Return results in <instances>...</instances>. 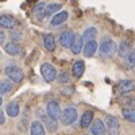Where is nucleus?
<instances>
[{
    "label": "nucleus",
    "instance_id": "nucleus-8",
    "mask_svg": "<svg viewBox=\"0 0 135 135\" xmlns=\"http://www.w3.org/2000/svg\"><path fill=\"white\" fill-rule=\"evenodd\" d=\"M135 91V84L134 81L128 80V78H126V80H122L119 84H118V92L120 95H126V93H130Z\"/></svg>",
    "mask_w": 135,
    "mask_h": 135
},
{
    "label": "nucleus",
    "instance_id": "nucleus-16",
    "mask_svg": "<svg viewBox=\"0 0 135 135\" xmlns=\"http://www.w3.org/2000/svg\"><path fill=\"white\" fill-rule=\"evenodd\" d=\"M93 116H95V114L92 111H85L83 114V116H81V119H80V126L83 128L91 127V124L93 123Z\"/></svg>",
    "mask_w": 135,
    "mask_h": 135
},
{
    "label": "nucleus",
    "instance_id": "nucleus-26",
    "mask_svg": "<svg viewBox=\"0 0 135 135\" xmlns=\"http://www.w3.org/2000/svg\"><path fill=\"white\" fill-rule=\"evenodd\" d=\"M45 120H46V127H47V130H49L50 132H55V131H57V128H58L57 120H54V119H51V118H49V116L45 118Z\"/></svg>",
    "mask_w": 135,
    "mask_h": 135
},
{
    "label": "nucleus",
    "instance_id": "nucleus-20",
    "mask_svg": "<svg viewBox=\"0 0 135 135\" xmlns=\"http://www.w3.org/2000/svg\"><path fill=\"white\" fill-rule=\"evenodd\" d=\"M4 50H6V53H7V54H9V55H18V54H20L22 47L19 46V43H16V42H12V41H11V42L6 43Z\"/></svg>",
    "mask_w": 135,
    "mask_h": 135
},
{
    "label": "nucleus",
    "instance_id": "nucleus-21",
    "mask_svg": "<svg viewBox=\"0 0 135 135\" xmlns=\"http://www.w3.org/2000/svg\"><path fill=\"white\" fill-rule=\"evenodd\" d=\"M72 72H73V76L76 78H80L83 77L84 72H85V64L83 61H76L72 66Z\"/></svg>",
    "mask_w": 135,
    "mask_h": 135
},
{
    "label": "nucleus",
    "instance_id": "nucleus-32",
    "mask_svg": "<svg viewBox=\"0 0 135 135\" xmlns=\"http://www.w3.org/2000/svg\"><path fill=\"white\" fill-rule=\"evenodd\" d=\"M6 123V114H4V111H0V126Z\"/></svg>",
    "mask_w": 135,
    "mask_h": 135
},
{
    "label": "nucleus",
    "instance_id": "nucleus-31",
    "mask_svg": "<svg viewBox=\"0 0 135 135\" xmlns=\"http://www.w3.org/2000/svg\"><path fill=\"white\" fill-rule=\"evenodd\" d=\"M7 34H6V31L4 30H0V45H4L6 43V41H7Z\"/></svg>",
    "mask_w": 135,
    "mask_h": 135
},
{
    "label": "nucleus",
    "instance_id": "nucleus-22",
    "mask_svg": "<svg viewBox=\"0 0 135 135\" xmlns=\"http://www.w3.org/2000/svg\"><path fill=\"white\" fill-rule=\"evenodd\" d=\"M30 134L31 135H45V127L39 120H34L30 127Z\"/></svg>",
    "mask_w": 135,
    "mask_h": 135
},
{
    "label": "nucleus",
    "instance_id": "nucleus-15",
    "mask_svg": "<svg viewBox=\"0 0 135 135\" xmlns=\"http://www.w3.org/2000/svg\"><path fill=\"white\" fill-rule=\"evenodd\" d=\"M43 47L46 51H54L55 50V38L53 34H45L43 35Z\"/></svg>",
    "mask_w": 135,
    "mask_h": 135
},
{
    "label": "nucleus",
    "instance_id": "nucleus-13",
    "mask_svg": "<svg viewBox=\"0 0 135 135\" xmlns=\"http://www.w3.org/2000/svg\"><path fill=\"white\" fill-rule=\"evenodd\" d=\"M84 55L86 58L89 57H93V55L96 54V51H99V45L96 41H91V42H88L84 45Z\"/></svg>",
    "mask_w": 135,
    "mask_h": 135
},
{
    "label": "nucleus",
    "instance_id": "nucleus-4",
    "mask_svg": "<svg viewBox=\"0 0 135 135\" xmlns=\"http://www.w3.org/2000/svg\"><path fill=\"white\" fill-rule=\"evenodd\" d=\"M77 109L74 107H66L61 114V122L65 126H70L77 120Z\"/></svg>",
    "mask_w": 135,
    "mask_h": 135
},
{
    "label": "nucleus",
    "instance_id": "nucleus-23",
    "mask_svg": "<svg viewBox=\"0 0 135 135\" xmlns=\"http://www.w3.org/2000/svg\"><path fill=\"white\" fill-rule=\"evenodd\" d=\"M14 88V83L9 80V78H4V80L0 81V95H7L12 91Z\"/></svg>",
    "mask_w": 135,
    "mask_h": 135
},
{
    "label": "nucleus",
    "instance_id": "nucleus-35",
    "mask_svg": "<svg viewBox=\"0 0 135 135\" xmlns=\"http://www.w3.org/2000/svg\"><path fill=\"white\" fill-rule=\"evenodd\" d=\"M0 58H2V53H0Z\"/></svg>",
    "mask_w": 135,
    "mask_h": 135
},
{
    "label": "nucleus",
    "instance_id": "nucleus-34",
    "mask_svg": "<svg viewBox=\"0 0 135 135\" xmlns=\"http://www.w3.org/2000/svg\"><path fill=\"white\" fill-rule=\"evenodd\" d=\"M2 104H3V99H2V97H0V105H2Z\"/></svg>",
    "mask_w": 135,
    "mask_h": 135
},
{
    "label": "nucleus",
    "instance_id": "nucleus-19",
    "mask_svg": "<svg viewBox=\"0 0 135 135\" xmlns=\"http://www.w3.org/2000/svg\"><path fill=\"white\" fill-rule=\"evenodd\" d=\"M84 50V41H83V37L81 35H77L76 34V38H74V42L70 46V51L73 54H80L81 51Z\"/></svg>",
    "mask_w": 135,
    "mask_h": 135
},
{
    "label": "nucleus",
    "instance_id": "nucleus-5",
    "mask_svg": "<svg viewBox=\"0 0 135 135\" xmlns=\"http://www.w3.org/2000/svg\"><path fill=\"white\" fill-rule=\"evenodd\" d=\"M46 114H47L49 118H51V119H54V120L61 119L62 111H61V108H60V104H58L55 100H50L49 103L46 104Z\"/></svg>",
    "mask_w": 135,
    "mask_h": 135
},
{
    "label": "nucleus",
    "instance_id": "nucleus-29",
    "mask_svg": "<svg viewBox=\"0 0 135 135\" xmlns=\"http://www.w3.org/2000/svg\"><path fill=\"white\" fill-rule=\"evenodd\" d=\"M11 39H12V42H19L20 39H22V32L20 31H12L11 32V37H9Z\"/></svg>",
    "mask_w": 135,
    "mask_h": 135
},
{
    "label": "nucleus",
    "instance_id": "nucleus-30",
    "mask_svg": "<svg viewBox=\"0 0 135 135\" xmlns=\"http://www.w3.org/2000/svg\"><path fill=\"white\" fill-rule=\"evenodd\" d=\"M62 95H66V96H69V95H73L74 93V88L73 86H66V88H62Z\"/></svg>",
    "mask_w": 135,
    "mask_h": 135
},
{
    "label": "nucleus",
    "instance_id": "nucleus-2",
    "mask_svg": "<svg viewBox=\"0 0 135 135\" xmlns=\"http://www.w3.org/2000/svg\"><path fill=\"white\" fill-rule=\"evenodd\" d=\"M41 74L46 83H53L54 80H57V69L50 62H45L41 65Z\"/></svg>",
    "mask_w": 135,
    "mask_h": 135
},
{
    "label": "nucleus",
    "instance_id": "nucleus-33",
    "mask_svg": "<svg viewBox=\"0 0 135 135\" xmlns=\"http://www.w3.org/2000/svg\"><path fill=\"white\" fill-rule=\"evenodd\" d=\"M124 100H126L127 105H134V101H135V99H131V97H126Z\"/></svg>",
    "mask_w": 135,
    "mask_h": 135
},
{
    "label": "nucleus",
    "instance_id": "nucleus-14",
    "mask_svg": "<svg viewBox=\"0 0 135 135\" xmlns=\"http://www.w3.org/2000/svg\"><path fill=\"white\" fill-rule=\"evenodd\" d=\"M6 114H7L9 118H18V116H19V114H20V107H19V104H18V101H11V103L7 104Z\"/></svg>",
    "mask_w": 135,
    "mask_h": 135
},
{
    "label": "nucleus",
    "instance_id": "nucleus-3",
    "mask_svg": "<svg viewBox=\"0 0 135 135\" xmlns=\"http://www.w3.org/2000/svg\"><path fill=\"white\" fill-rule=\"evenodd\" d=\"M6 74L12 83H22V80L25 78V73L19 66L15 65H7L6 66Z\"/></svg>",
    "mask_w": 135,
    "mask_h": 135
},
{
    "label": "nucleus",
    "instance_id": "nucleus-28",
    "mask_svg": "<svg viewBox=\"0 0 135 135\" xmlns=\"http://www.w3.org/2000/svg\"><path fill=\"white\" fill-rule=\"evenodd\" d=\"M126 62H127V66H130V68L135 66V47L131 50V53L126 57Z\"/></svg>",
    "mask_w": 135,
    "mask_h": 135
},
{
    "label": "nucleus",
    "instance_id": "nucleus-7",
    "mask_svg": "<svg viewBox=\"0 0 135 135\" xmlns=\"http://www.w3.org/2000/svg\"><path fill=\"white\" fill-rule=\"evenodd\" d=\"M91 134L92 135H105L107 134L105 123L101 120V119L93 120V123L91 124Z\"/></svg>",
    "mask_w": 135,
    "mask_h": 135
},
{
    "label": "nucleus",
    "instance_id": "nucleus-10",
    "mask_svg": "<svg viewBox=\"0 0 135 135\" xmlns=\"http://www.w3.org/2000/svg\"><path fill=\"white\" fill-rule=\"evenodd\" d=\"M105 127L111 131V132H119V128H120V124H119V120L118 118L112 116V115H107L105 116Z\"/></svg>",
    "mask_w": 135,
    "mask_h": 135
},
{
    "label": "nucleus",
    "instance_id": "nucleus-25",
    "mask_svg": "<svg viewBox=\"0 0 135 135\" xmlns=\"http://www.w3.org/2000/svg\"><path fill=\"white\" fill-rule=\"evenodd\" d=\"M45 8H46V3H43V2L38 3L35 7H34V9H32V15L37 16L38 19H42L43 14H45Z\"/></svg>",
    "mask_w": 135,
    "mask_h": 135
},
{
    "label": "nucleus",
    "instance_id": "nucleus-1",
    "mask_svg": "<svg viewBox=\"0 0 135 135\" xmlns=\"http://www.w3.org/2000/svg\"><path fill=\"white\" fill-rule=\"evenodd\" d=\"M118 47L119 45H116V42L111 37L105 35L101 38V42L99 45V55L101 58H112L118 53Z\"/></svg>",
    "mask_w": 135,
    "mask_h": 135
},
{
    "label": "nucleus",
    "instance_id": "nucleus-12",
    "mask_svg": "<svg viewBox=\"0 0 135 135\" xmlns=\"http://www.w3.org/2000/svg\"><path fill=\"white\" fill-rule=\"evenodd\" d=\"M16 26V20L11 15H2L0 16V27L4 30H12Z\"/></svg>",
    "mask_w": 135,
    "mask_h": 135
},
{
    "label": "nucleus",
    "instance_id": "nucleus-11",
    "mask_svg": "<svg viewBox=\"0 0 135 135\" xmlns=\"http://www.w3.org/2000/svg\"><path fill=\"white\" fill-rule=\"evenodd\" d=\"M132 47V43L130 39H123L120 43H119V47H118V54L120 57H127V55L131 53V49Z\"/></svg>",
    "mask_w": 135,
    "mask_h": 135
},
{
    "label": "nucleus",
    "instance_id": "nucleus-27",
    "mask_svg": "<svg viewBox=\"0 0 135 135\" xmlns=\"http://www.w3.org/2000/svg\"><path fill=\"white\" fill-rule=\"evenodd\" d=\"M57 81H58V84H68L70 81V74L68 72H61L57 77Z\"/></svg>",
    "mask_w": 135,
    "mask_h": 135
},
{
    "label": "nucleus",
    "instance_id": "nucleus-6",
    "mask_svg": "<svg viewBox=\"0 0 135 135\" xmlns=\"http://www.w3.org/2000/svg\"><path fill=\"white\" fill-rule=\"evenodd\" d=\"M74 38H76V34L72 30H66L60 35V43L64 47H69L70 49V46L74 42Z\"/></svg>",
    "mask_w": 135,
    "mask_h": 135
},
{
    "label": "nucleus",
    "instance_id": "nucleus-17",
    "mask_svg": "<svg viewBox=\"0 0 135 135\" xmlns=\"http://www.w3.org/2000/svg\"><path fill=\"white\" fill-rule=\"evenodd\" d=\"M61 8H62V4L61 3H49V4H46L43 18H47V16H51L54 14H58Z\"/></svg>",
    "mask_w": 135,
    "mask_h": 135
},
{
    "label": "nucleus",
    "instance_id": "nucleus-18",
    "mask_svg": "<svg viewBox=\"0 0 135 135\" xmlns=\"http://www.w3.org/2000/svg\"><path fill=\"white\" fill-rule=\"evenodd\" d=\"M81 37H83V41H84L85 43L91 42V41H95V38L97 37V28L93 27V26L85 28V31L81 34Z\"/></svg>",
    "mask_w": 135,
    "mask_h": 135
},
{
    "label": "nucleus",
    "instance_id": "nucleus-9",
    "mask_svg": "<svg viewBox=\"0 0 135 135\" xmlns=\"http://www.w3.org/2000/svg\"><path fill=\"white\" fill-rule=\"evenodd\" d=\"M68 19H69V12H68V11H60L58 14H55L53 16V19L50 22V26L51 27H57V26L65 23Z\"/></svg>",
    "mask_w": 135,
    "mask_h": 135
},
{
    "label": "nucleus",
    "instance_id": "nucleus-24",
    "mask_svg": "<svg viewBox=\"0 0 135 135\" xmlns=\"http://www.w3.org/2000/svg\"><path fill=\"white\" fill-rule=\"evenodd\" d=\"M122 115H123V118H124L126 120H128L131 123H135V108H130V107L123 108L122 109Z\"/></svg>",
    "mask_w": 135,
    "mask_h": 135
}]
</instances>
